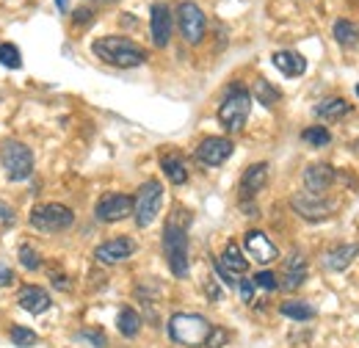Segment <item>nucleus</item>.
Instances as JSON below:
<instances>
[{
    "instance_id": "f257e3e1",
    "label": "nucleus",
    "mask_w": 359,
    "mask_h": 348,
    "mask_svg": "<svg viewBox=\"0 0 359 348\" xmlns=\"http://www.w3.org/2000/svg\"><path fill=\"white\" fill-rule=\"evenodd\" d=\"M188 221L191 218L177 210L166 221V229H163V252H166L169 268L177 279H185L188 271H191V262H188Z\"/></svg>"
},
{
    "instance_id": "f03ea898",
    "label": "nucleus",
    "mask_w": 359,
    "mask_h": 348,
    "mask_svg": "<svg viewBox=\"0 0 359 348\" xmlns=\"http://www.w3.org/2000/svg\"><path fill=\"white\" fill-rule=\"evenodd\" d=\"M91 53H94L100 61H105V64H111V67H119V69L141 67V64H147V58H149V53H147L141 44L130 42V39H125V36H102V39H97V42L91 44Z\"/></svg>"
},
{
    "instance_id": "7ed1b4c3",
    "label": "nucleus",
    "mask_w": 359,
    "mask_h": 348,
    "mask_svg": "<svg viewBox=\"0 0 359 348\" xmlns=\"http://www.w3.org/2000/svg\"><path fill=\"white\" fill-rule=\"evenodd\" d=\"M0 166L11 182H22L34 174V149L17 138L0 141Z\"/></svg>"
},
{
    "instance_id": "20e7f679",
    "label": "nucleus",
    "mask_w": 359,
    "mask_h": 348,
    "mask_svg": "<svg viewBox=\"0 0 359 348\" xmlns=\"http://www.w3.org/2000/svg\"><path fill=\"white\" fill-rule=\"evenodd\" d=\"M210 321L196 312H175L169 318V337L180 346H199L210 335Z\"/></svg>"
},
{
    "instance_id": "39448f33",
    "label": "nucleus",
    "mask_w": 359,
    "mask_h": 348,
    "mask_svg": "<svg viewBox=\"0 0 359 348\" xmlns=\"http://www.w3.org/2000/svg\"><path fill=\"white\" fill-rule=\"evenodd\" d=\"M249 111H252V94L243 86H232L219 105V122L229 133H241L249 119Z\"/></svg>"
},
{
    "instance_id": "423d86ee",
    "label": "nucleus",
    "mask_w": 359,
    "mask_h": 348,
    "mask_svg": "<svg viewBox=\"0 0 359 348\" xmlns=\"http://www.w3.org/2000/svg\"><path fill=\"white\" fill-rule=\"evenodd\" d=\"M161 208H163V185H161L158 180H147V182H141L138 191H135V196H133L135 224H138L141 229L149 227V224L158 218Z\"/></svg>"
},
{
    "instance_id": "0eeeda50",
    "label": "nucleus",
    "mask_w": 359,
    "mask_h": 348,
    "mask_svg": "<svg viewBox=\"0 0 359 348\" xmlns=\"http://www.w3.org/2000/svg\"><path fill=\"white\" fill-rule=\"evenodd\" d=\"M28 221H31V227H36L42 232H64L75 224V213H72V208H67L61 202H47V205H36Z\"/></svg>"
},
{
    "instance_id": "6e6552de",
    "label": "nucleus",
    "mask_w": 359,
    "mask_h": 348,
    "mask_svg": "<svg viewBox=\"0 0 359 348\" xmlns=\"http://www.w3.org/2000/svg\"><path fill=\"white\" fill-rule=\"evenodd\" d=\"M177 25L185 42L199 44L205 39V31H208V17L194 0H182L177 6Z\"/></svg>"
},
{
    "instance_id": "1a4fd4ad",
    "label": "nucleus",
    "mask_w": 359,
    "mask_h": 348,
    "mask_svg": "<svg viewBox=\"0 0 359 348\" xmlns=\"http://www.w3.org/2000/svg\"><path fill=\"white\" fill-rule=\"evenodd\" d=\"M94 216L102 224H116V221H125L128 216H133V199L128 194H119V191H111L105 196L97 199L94 205Z\"/></svg>"
},
{
    "instance_id": "9d476101",
    "label": "nucleus",
    "mask_w": 359,
    "mask_h": 348,
    "mask_svg": "<svg viewBox=\"0 0 359 348\" xmlns=\"http://www.w3.org/2000/svg\"><path fill=\"white\" fill-rule=\"evenodd\" d=\"M290 208L302 218H307V221H326V218H332V213H334V205L332 202H326L320 194H310V191L293 194Z\"/></svg>"
},
{
    "instance_id": "9b49d317",
    "label": "nucleus",
    "mask_w": 359,
    "mask_h": 348,
    "mask_svg": "<svg viewBox=\"0 0 359 348\" xmlns=\"http://www.w3.org/2000/svg\"><path fill=\"white\" fill-rule=\"evenodd\" d=\"M243 252H246L249 260L260 262V265H269V262H273L279 257L276 243L271 241L266 232H260V229H249L243 235Z\"/></svg>"
},
{
    "instance_id": "f8f14e48",
    "label": "nucleus",
    "mask_w": 359,
    "mask_h": 348,
    "mask_svg": "<svg viewBox=\"0 0 359 348\" xmlns=\"http://www.w3.org/2000/svg\"><path fill=\"white\" fill-rule=\"evenodd\" d=\"M133 255H135V241L128 238V235L111 238V241H105V243H100V246L94 249V257H97V262H102V265L125 262V260H130Z\"/></svg>"
},
{
    "instance_id": "ddd939ff",
    "label": "nucleus",
    "mask_w": 359,
    "mask_h": 348,
    "mask_svg": "<svg viewBox=\"0 0 359 348\" xmlns=\"http://www.w3.org/2000/svg\"><path fill=\"white\" fill-rule=\"evenodd\" d=\"M232 149H235V144L229 138H224V135H210V138H205L196 147V161L205 163V166H222L226 158L232 155Z\"/></svg>"
},
{
    "instance_id": "4468645a",
    "label": "nucleus",
    "mask_w": 359,
    "mask_h": 348,
    "mask_svg": "<svg viewBox=\"0 0 359 348\" xmlns=\"http://www.w3.org/2000/svg\"><path fill=\"white\" fill-rule=\"evenodd\" d=\"M149 34L155 47H166L172 39V8L166 3H152L149 8Z\"/></svg>"
},
{
    "instance_id": "2eb2a0df",
    "label": "nucleus",
    "mask_w": 359,
    "mask_h": 348,
    "mask_svg": "<svg viewBox=\"0 0 359 348\" xmlns=\"http://www.w3.org/2000/svg\"><path fill=\"white\" fill-rule=\"evenodd\" d=\"M269 182V163H252L243 177H241V185H238V194H241V202L246 199H255Z\"/></svg>"
},
{
    "instance_id": "dca6fc26",
    "label": "nucleus",
    "mask_w": 359,
    "mask_h": 348,
    "mask_svg": "<svg viewBox=\"0 0 359 348\" xmlns=\"http://www.w3.org/2000/svg\"><path fill=\"white\" fill-rule=\"evenodd\" d=\"M17 304L22 307L25 312H31V315H42V312H47V309L53 307V299H50V293H47L45 288H39V285H25V288L20 290V296H17Z\"/></svg>"
},
{
    "instance_id": "f3484780",
    "label": "nucleus",
    "mask_w": 359,
    "mask_h": 348,
    "mask_svg": "<svg viewBox=\"0 0 359 348\" xmlns=\"http://www.w3.org/2000/svg\"><path fill=\"white\" fill-rule=\"evenodd\" d=\"M271 61H273V67H276L285 78H299V75L307 72V58H304L302 53H296V50H276V53L271 55Z\"/></svg>"
},
{
    "instance_id": "a211bd4d",
    "label": "nucleus",
    "mask_w": 359,
    "mask_h": 348,
    "mask_svg": "<svg viewBox=\"0 0 359 348\" xmlns=\"http://www.w3.org/2000/svg\"><path fill=\"white\" fill-rule=\"evenodd\" d=\"M307 282V257L302 252H293L285 260V276H282V288L285 290H299Z\"/></svg>"
},
{
    "instance_id": "6ab92c4d",
    "label": "nucleus",
    "mask_w": 359,
    "mask_h": 348,
    "mask_svg": "<svg viewBox=\"0 0 359 348\" xmlns=\"http://www.w3.org/2000/svg\"><path fill=\"white\" fill-rule=\"evenodd\" d=\"M334 182V169L329 163H313L304 169V185L310 194H323Z\"/></svg>"
},
{
    "instance_id": "aec40b11",
    "label": "nucleus",
    "mask_w": 359,
    "mask_h": 348,
    "mask_svg": "<svg viewBox=\"0 0 359 348\" xmlns=\"http://www.w3.org/2000/svg\"><path fill=\"white\" fill-rule=\"evenodd\" d=\"M357 255H359V243H340V246H334V249H329L323 255V265L329 271H346L351 262L357 260Z\"/></svg>"
},
{
    "instance_id": "412c9836",
    "label": "nucleus",
    "mask_w": 359,
    "mask_h": 348,
    "mask_svg": "<svg viewBox=\"0 0 359 348\" xmlns=\"http://www.w3.org/2000/svg\"><path fill=\"white\" fill-rule=\"evenodd\" d=\"M348 114H351V105L343 97H329V100H320L315 105V116L318 119H326V122H337V119H343Z\"/></svg>"
},
{
    "instance_id": "4be33fe9",
    "label": "nucleus",
    "mask_w": 359,
    "mask_h": 348,
    "mask_svg": "<svg viewBox=\"0 0 359 348\" xmlns=\"http://www.w3.org/2000/svg\"><path fill=\"white\" fill-rule=\"evenodd\" d=\"M219 262L224 265L229 274H235L238 279H241V276L249 271V260H246V255L241 252V246H238L235 241H229V243L224 246V255L219 257Z\"/></svg>"
},
{
    "instance_id": "5701e85b",
    "label": "nucleus",
    "mask_w": 359,
    "mask_h": 348,
    "mask_svg": "<svg viewBox=\"0 0 359 348\" xmlns=\"http://www.w3.org/2000/svg\"><path fill=\"white\" fill-rule=\"evenodd\" d=\"M161 169L166 174V180L175 182V185H185V182H188V169H185L182 158L175 155V152H169V155L161 158Z\"/></svg>"
},
{
    "instance_id": "b1692460",
    "label": "nucleus",
    "mask_w": 359,
    "mask_h": 348,
    "mask_svg": "<svg viewBox=\"0 0 359 348\" xmlns=\"http://www.w3.org/2000/svg\"><path fill=\"white\" fill-rule=\"evenodd\" d=\"M116 329H119L122 337H135L141 332V315L133 307H122L119 315H116Z\"/></svg>"
},
{
    "instance_id": "393cba45",
    "label": "nucleus",
    "mask_w": 359,
    "mask_h": 348,
    "mask_svg": "<svg viewBox=\"0 0 359 348\" xmlns=\"http://www.w3.org/2000/svg\"><path fill=\"white\" fill-rule=\"evenodd\" d=\"M334 39H337V44H343V47L359 44L357 22H351V20H337V22H334Z\"/></svg>"
},
{
    "instance_id": "a878e982",
    "label": "nucleus",
    "mask_w": 359,
    "mask_h": 348,
    "mask_svg": "<svg viewBox=\"0 0 359 348\" xmlns=\"http://www.w3.org/2000/svg\"><path fill=\"white\" fill-rule=\"evenodd\" d=\"M255 97H257V102L260 105H266V108H273L276 102H279V97H282V91L273 86V83H269V81H257L255 83Z\"/></svg>"
},
{
    "instance_id": "bb28decb",
    "label": "nucleus",
    "mask_w": 359,
    "mask_h": 348,
    "mask_svg": "<svg viewBox=\"0 0 359 348\" xmlns=\"http://www.w3.org/2000/svg\"><path fill=\"white\" fill-rule=\"evenodd\" d=\"M279 312L285 318H290V321H310V318H315V309L307 302H285L279 307Z\"/></svg>"
},
{
    "instance_id": "cd10ccee",
    "label": "nucleus",
    "mask_w": 359,
    "mask_h": 348,
    "mask_svg": "<svg viewBox=\"0 0 359 348\" xmlns=\"http://www.w3.org/2000/svg\"><path fill=\"white\" fill-rule=\"evenodd\" d=\"M8 340L17 348H34L39 343V335L34 329H28V326H11L8 329Z\"/></svg>"
},
{
    "instance_id": "c85d7f7f",
    "label": "nucleus",
    "mask_w": 359,
    "mask_h": 348,
    "mask_svg": "<svg viewBox=\"0 0 359 348\" xmlns=\"http://www.w3.org/2000/svg\"><path fill=\"white\" fill-rule=\"evenodd\" d=\"M0 64L8 67V69H20L22 67V55H20V47L17 44H0Z\"/></svg>"
},
{
    "instance_id": "c756f323",
    "label": "nucleus",
    "mask_w": 359,
    "mask_h": 348,
    "mask_svg": "<svg viewBox=\"0 0 359 348\" xmlns=\"http://www.w3.org/2000/svg\"><path fill=\"white\" fill-rule=\"evenodd\" d=\"M302 138H304L307 144L318 147V149L332 144V133H329V128H307V130L302 133Z\"/></svg>"
},
{
    "instance_id": "7c9ffc66",
    "label": "nucleus",
    "mask_w": 359,
    "mask_h": 348,
    "mask_svg": "<svg viewBox=\"0 0 359 348\" xmlns=\"http://www.w3.org/2000/svg\"><path fill=\"white\" fill-rule=\"evenodd\" d=\"M17 257H20V262H22V268H28V271L42 268V257H39V252H36L31 243H22L20 252H17Z\"/></svg>"
},
{
    "instance_id": "2f4dec72",
    "label": "nucleus",
    "mask_w": 359,
    "mask_h": 348,
    "mask_svg": "<svg viewBox=\"0 0 359 348\" xmlns=\"http://www.w3.org/2000/svg\"><path fill=\"white\" fill-rule=\"evenodd\" d=\"M255 285H257V290H276L279 288V279H276V274H271V271H260V274H255V279H252Z\"/></svg>"
},
{
    "instance_id": "473e14b6",
    "label": "nucleus",
    "mask_w": 359,
    "mask_h": 348,
    "mask_svg": "<svg viewBox=\"0 0 359 348\" xmlns=\"http://www.w3.org/2000/svg\"><path fill=\"white\" fill-rule=\"evenodd\" d=\"M226 340H229V332H226L224 326H213V329H210V335H208V340H205V346L208 348H224Z\"/></svg>"
},
{
    "instance_id": "72a5a7b5",
    "label": "nucleus",
    "mask_w": 359,
    "mask_h": 348,
    "mask_svg": "<svg viewBox=\"0 0 359 348\" xmlns=\"http://www.w3.org/2000/svg\"><path fill=\"white\" fill-rule=\"evenodd\" d=\"M235 288L241 290V299H243L246 304H252V302H255V293H257V285H255L252 279H243V276H241Z\"/></svg>"
},
{
    "instance_id": "f704fd0d",
    "label": "nucleus",
    "mask_w": 359,
    "mask_h": 348,
    "mask_svg": "<svg viewBox=\"0 0 359 348\" xmlns=\"http://www.w3.org/2000/svg\"><path fill=\"white\" fill-rule=\"evenodd\" d=\"M81 340H89L94 348H105V346H108V340H105V335H102L100 329H83V332H81Z\"/></svg>"
},
{
    "instance_id": "c9c22d12",
    "label": "nucleus",
    "mask_w": 359,
    "mask_h": 348,
    "mask_svg": "<svg viewBox=\"0 0 359 348\" xmlns=\"http://www.w3.org/2000/svg\"><path fill=\"white\" fill-rule=\"evenodd\" d=\"M14 221H17L14 208H11V205H6V202H0V227H11Z\"/></svg>"
},
{
    "instance_id": "e433bc0d",
    "label": "nucleus",
    "mask_w": 359,
    "mask_h": 348,
    "mask_svg": "<svg viewBox=\"0 0 359 348\" xmlns=\"http://www.w3.org/2000/svg\"><path fill=\"white\" fill-rule=\"evenodd\" d=\"M213 268H216V274H219V279H222L224 285H238V276H235V274H229L219 260H213Z\"/></svg>"
},
{
    "instance_id": "4c0bfd02",
    "label": "nucleus",
    "mask_w": 359,
    "mask_h": 348,
    "mask_svg": "<svg viewBox=\"0 0 359 348\" xmlns=\"http://www.w3.org/2000/svg\"><path fill=\"white\" fill-rule=\"evenodd\" d=\"M17 282V274L6 265V262H0V288H8V285H14Z\"/></svg>"
},
{
    "instance_id": "58836bf2",
    "label": "nucleus",
    "mask_w": 359,
    "mask_h": 348,
    "mask_svg": "<svg viewBox=\"0 0 359 348\" xmlns=\"http://www.w3.org/2000/svg\"><path fill=\"white\" fill-rule=\"evenodd\" d=\"M205 290H208V296H210V302H222V296H224V290L216 285V279H208V285H205Z\"/></svg>"
},
{
    "instance_id": "ea45409f",
    "label": "nucleus",
    "mask_w": 359,
    "mask_h": 348,
    "mask_svg": "<svg viewBox=\"0 0 359 348\" xmlns=\"http://www.w3.org/2000/svg\"><path fill=\"white\" fill-rule=\"evenodd\" d=\"M75 22H91V11H89V8H81V11H75Z\"/></svg>"
},
{
    "instance_id": "a19ab883",
    "label": "nucleus",
    "mask_w": 359,
    "mask_h": 348,
    "mask_svg": "<svg viewBox=\"0 0 359 348\" xmlns=\"http://www.w3.org/2000/svg\"><path fill=\"white\" fill-rule=\"evenodd\" d=\"M55 6H58V11H64V14L69 11V0H55Z\"/></svg>"
},
{
    "instance_id": "79ce46f5",
    "label": "nucleus",
    "mask_w": 359,
    "mask_h": 348,
    "mask_svg": "<svg viewBox=\"0 0 359 348\" xmlns=\"http://www.w3.org/2000/svg\"><path fill=\"white\" fill-rule=\"evenodd\" d=\"M91 3H114V0H91Z\"/></svg>"
},
{
    "instance_id": "37998d69",
    "label": "nucleus",
    "mask_w": 359,
    "mask_h": 348,
    "mask_svg": "<svg viewBox=\"0 0 359 348\" xmlns=\"http://www.w3.org/2000/svg\"><path fill=\"white\" fill-rule=\"evenodd\" d=\"M357 94H359V86H357Z\"/></svg>"
}]
</instances>
